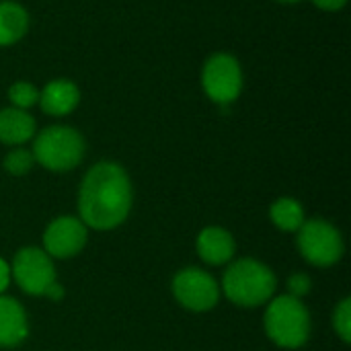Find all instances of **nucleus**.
Returning a JSON list of instances; mask_svg holds the SVG:
<instances>
[{
    "label": "nucleus",
    "mask_w": 351,
    "mask_h": 351,
    "mask_svg": "<svg viewBox=\"0 0 351 351\" xmlns=\"http://www.w3.org/2000/svg\"><path fill=\"white\" fill-rule=\"evenodd\" d=\"M10 284V267L4 259H0V294L8 288Z\"/></svg>",
    "instance_id": "nucleus-21"
},
{
    "label": "nucleus",
    "mask_w": 351,
    "mask_h": 351,
    "mask_svg": "<svg viewBox=\"0 0 351 351\" xmlns=\"http://www.w3.org/2000/svg\"><path fill=\"white\" fill-rule=\"evenodd\" d=\"M80 101V93L78 86L72 80L66 78H58L45 84V88L39 93V105L43 109V113L47 115H68L76 109Z\"/></svg>",
    "instance_id": "nucleus-12"
},
{
    "label": "nucleus",
    "mask_w": 351,
    "mask_h": 351,
    "mask_svg": "<svg viewBox=\"0 0 351 351\" xmlns=\"http://www.w3.org/2000/svg\"><path fill=\"white\" fill-rule=\"evenodd\" d=\"M35 165V158H33V152L31 150H25V148H14L12 152L6 154L4 158V169L14 175V177H21V175H27Z\"/></svg>",
    "instance_id": "nucleus-17"
},
{
    "label": "nucleus",
    "mask_w": 351,
    "mask_h": 351,
    "mask_svg": "<svg viewBox=\"0 0 351 351\" xmlns=\"http://www.w3.org/2000/svg\"><path fill=\"white\" fill-rule=\"evenodd\" d=\"M311 278L306 276V274H294L292 278H290V282H288V288H290V296H294V298H304L308 292H311Z\"/></svg>",
    "instance_id": "nucleus-19"
},
{
    "label": "nucleus",
    "mask_w": 351,
    "mask_h": 351,
    "mask_svg": "<svg viewBox=\"0 0 351 351\" xmlns=\"http://www.w3.org/2000/svg\"><path fill=\"white\" fill-rule=\"evenodd\" d=\"M29 335L25 308L10 296H0V348H16Z\"/></svg>",
    "instance_id": "nucleus-10"
},
{
    "label": "nucleus",
    "mask_w": 351,
    "mask_h": 351,
    "mask_svg": "<svg viewBox=\"0 0 351 351\" xmlns=\"http://www.w3.org/2000/svg\"><path fill=\"white\" fill-rule=\"evenodd\" d=\"M333 327L343 343H351V300L343 298L333 313Z\"/></svg>",
    "instance_id": "nucleus-18"
},
{
    "label": "nucleus",
    "mask_w": 351,
    "mask_h": 351,
    "mask_svg": "<svg viewBox=\"0 0 351 351\" xmlns=\"http://www.w3.org/2000/svg\"><path fill=\"white\" fill-rule=\"evenodd\" d=\"M132 199L134 193L128 173L117 162H97L80 183V220L93 230H113L125 222Z\"/></svg>",
    "instance_id": "nucleus-1"
},
{
    "label": "nucleus",
    "mask_w": 351,
    "mask_h": 351,
    "mask_svg": "<svg viewBox=\"0 0 351 351\" xmlns=\"http://www.w3.org/2000/svg\"><path fill=\"white\" fill-rule=\"evenodd\" d=\"M86 239V226L80 218L60 216L43 232V251L51 259H70L84 249Z\"/></svg>",
    "instance_id": "nucleus-9"
},
{
    "label": "nucleus",
    "mask_w": 351,
    "mask_h": 351,
    "mask_svg": "<svg viewBox=\"0 0 351 351\" xmlns=\"http://www.w3.org/2000/svg\"><path fill=\"white\" fill-rule=\"evenodd\" d=\"M29 27L27 10L10 0L0 2V47L16 43Z\"/></svg>",
    "instance_id": "nucleus-14"
},
{
    "label": "nucleus",
    "mask_w": 351,
    "mask_h": 351,
    "mask_svg": "<svg viewBox=\"0 0 351 351\" xmlns=\"http://www.w3.org/2000/svg\"><path fill=\"white\" fill-rule=\"evenodd\" d=\"M8 99L16 109L27 111L29 107H33L35 103H39V90L31 84V82H14L8 88Z\"/></svg>",
    "instance_id": "nucleus-16"
},
{
    "label": "nucleus",
    "mask_w": 351,
    "mask_h": 351,
    "mask_svg": "<svg viewBox=\"0 0 351 351\" xmlns=\"http://www.w3.org/2000/svg\"><path fill=\"white\" fill-rule=\"evenodd\" d=\"M278 2H298V0H278Z\"/></svg>",
    "instance_id": "nucleus-23"
},
{
    "label": "nucleus",
    "mask_w": 351,
    "mask_h": 351,
    "mask_svg": "<svg viewBox=\"0 0 351 351\" xmlns=\"http://www.w3.org/2000/svg\"><path fill=\"white\" fill-rule=\"evenodd\" d=\"M45 298H49V300H56V302H60L62 298H64V288L56 282L47 292H45Z\"/></svg>",
    "instance_id": "nucleus-22"
},
{
    "label": "nucleus",
    "mask_w": 351,
    "mask_h": 351,
    "mask_svg": "<svg viewBox=\"0 0 351 351\" xmlns=\"http://www.w3.org/2000/svg\"><path fill=\"white\" fill-rule=\"evenodd\" d=\"M35 136V119L16 107L0 109V142L8 146L25 144Z\"/></svg>",
    "instance_id": "nucleus-13"
},
{
    "label": "nucleus",
    "mask_w": 351,
    "mask_h": 351,
    "mask_svg": "<svg viewBox=\"0 0 351 351\" xmlns=\"http://www.w3.org/2000/svg\"><path fill=\"white\" fill-rule=\"evenodd\" d=\"M202 84L206 95L220 105L232 103L243 88V72L239 62L228 53L212 56L202 74Z\"/></svg>",
    "instance_id": "nucleus-8"
},
{
    "label": "nucleus",
    "mask_w": 351,
    "mask_h": 351,
    "mask_svg": "<svg viewBox=\"0 0 351 351\" xmlns=\"http://www.w3.org/2000/svg\"><path fill=\"white\" fill-rule=\"evenodd\" d=\"M33 158L47 171L66 173L80 165L84 156L82 136L68 125H49L33 142Z\"/></svg>",
    "instance_id": "nucleus-4"
},
{
    "label": "nucleus",
    "mask_w": 351,
    "mask_h": 351,
    "mask_svg": "<svg viewBox=\"0 0 351 351\" xmlns=\"http://www.w3.org/2000/svg\"><path fill=\"white\" fill-rule=\"evenodd\" d=\"M173 294L177 302L193 313H206L218 304V282L204 269L185 267L173 278Z\"/></svg>",
    "instance_id": "nucleus-7"
},
{
    "label": "nucleus",
    "mask_w": 351,
    "mask_h": 351,
    "mask_svg": "<svg viewBox=\"0 0 351 351\" xmlns=\"http://www.w3.org/2000/svg\"><path fill=\"white\" fill-rule=\"evenodd\" d=\"M315 6L323 8V10H339L348 4V0H313Z\"/></svg>",
    "instance_id": "nucleus-20"
},
{
    "label": "nucleus",
    "mask_w": 351,
    "mask_h": 351,
    "mask_svg": "<svg viewBox=\"0 0 351 351\" xmlns=\"http://www.w3.org/2000/svg\"><path fill=\"white\" fill-rule=\"evenodd\" d=\"M195 247H197L199 259L210 263V265H224L226 261L232 259V255L237 251L232 234L220 226L204 228L197 237Z\"/></svg>",
    "instance_id": "nucleus-11"
},
{
    "label": "nucleus",
    "mask_w": 351,
    "mask_h": 351,
    "mask_svg": "<svg viewBox=\"0 0 351 351\" xmlns=\"http://www.w3.org/2000/svg\"><path fill=\"white\" fill-rule=\"evenodd\" d=\"M265 333L284 350L302 348L311 337L308 308L290 294L276 298L265 311Z\"/></svg>",
    "instance_id": "nucleus-3"
},
{
    "label": "nucleus",
    "mask_w": 351,
    "mask_h": 351,
    "mask_svg": "<svg viewBox=\"0 0 351 351\" xmlns=\"http://www.w3.org/2000/svg\"><path fill=\"white\" fill-rule=\"evenodd\" d=\"M271 222L284 230V232H298V228L304 224V208L298 199L292 197H280L269 208Z\"/></svg>",
    "instance_id": "nucleus-15"
},
{
    "label": "nucleus",
    "mask_w": 351,
    "mask_h": 351,
    "mask_svg": "<svg viewBox=\"0 0 351 351\" xmlns=\"http://www.w3.org/2000/svg\"><path fill=\"white\" fill-rule=\"evenodd\" d=\"M298 249L300 255L317 265V267H331L335 265L346 251L341 232L323 218L304 220L298 228Z\"/></svg>",
    "instance_id": "nucleus-5"
},
{
    "label": "nucleus",
    "mask_w": 351,
    "mask_h": 351,
    "mask_svg": "<svg viewBox=\"0 0 351 351\" xmlns=\"http://www.w3.org/2000/svg\"><path fill=\"white\" fill-rule=\"evenodd\" d=\"M10 274L19 288L31 296H45V292L58 282L51 257L37 247H25L16 251Z\"/></svg>",
    "instance_id": "nucleus-6"
},
{
    "label": "nucleus",
    "mask_w": 351,
    "mask_h": 351,
    "mask_svg": "<svg viewBox=\"0 0 351 351\" xmlns=\"http://www.w3.org/2000/svg\"><path fill=\"white\" fill-rule=\"evenodd\" d=\"M222 290L226 298L239 306H261L276 292V276L265 263L245 257L226 269Z\"/></svg>",
    "instance_id": "nucleus-2"
}]
</instances>
